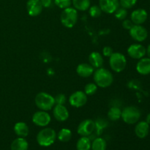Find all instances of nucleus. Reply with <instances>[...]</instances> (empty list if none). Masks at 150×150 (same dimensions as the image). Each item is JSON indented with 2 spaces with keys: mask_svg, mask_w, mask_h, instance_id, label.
<instances>
[{
  "mask_svg": "<svg viewBox=\"0 0 150 150\" xmlns=\"http://www.w3.org/2000/svg\"><path fill=\"white\" fill-rule=\"evenodd\" d=\"M53 115L59 122H64L69 118V112L64 105H55L53 109Z\"/></svg>",
  "mask_w": 150,
  "mask_h": 150,
  "instance_id": "2eb2a0df",
  "label": "nucleus"
},
{
  "mask_svg": "<svg viewBox=\"0 0 150 150\" xmlns=\"http://www.w3.org/2000/svg\"><path fill=\"white\" fill-rule=\"evenodd\" d=\"M129 32L130 37L137 42H143L148 37L147 30L142 25L134 24Z\"/></svg>",
  "mask_w": 150,
  "mask_h": 150,
  "instance_id": "1a4fd4ad",
  "label": "nucleus"
},
{
  "mask_svg": "<svg viewBox=\"0 0 150 150\" xmlns=\"http://www.w3.org/2000/svg\"><path fill=\"white\" fill-rule=\"evenodd\" d=\"M95 131H96L97 134H100L101 132L103 131L104 128L108 126V122L106 120H103V119H98L95 122Z\"/></svg>",
  "mask_w": 150,
  "mask_h": 150,
  "instance_id": "bb28decb",
  "label": "nucleus"
},
{
  "mask_svg": "<svg viewBox=\"0 0 150 150\" xmlns=\"http://www.w3.org/2000/svg\"><path fill=\"white\" fill-rule=\"evenodd\" d=\"M93 79L95 84L100 88L108 87L114 81L112 73L103 67L98 68L94 72Z\"/></svg>",
  "mask_w": 150,
  "mask_h": 150,
  "instance_id": "f257e3e1",
  "label": "nucleus"
},
{
  "mask_svg": "<svg viewBox=\"0 0 150 150\" xmlns=\"http://www.w3.org/2000/svg\"><path fill=\"white\" fill-rule=\"evenodd\" d=\"M149 132V125L146 121H142L137 123L135 127V133L139 139H144L148 136Z\"/></svg>",
  "mask_w": 150,
  "mask_h": 150,
  "instance_id": "f3484780",
  "label": "nucleus"
},
{
  "mask_svg": "<svg viewBox=\"0 0 150 150\" xmlns=\"http://www.w3.org/2000/svg\"><path fill=\"white\" fill-rule=\"evenodd\" d=\"M57 138L61 142H68L72 138L71 130L67 128H62L58 133Z\"/></svg>",
  "mask_w": 150,
  "mask_h": 150,
  "instance_id": "393cba45",
  "label": "nucleus"
},
{
  "mask_svg": "<svg viewBox=\"0 0 150 150\" xmlns=\"http://www.w3.org/2000/svg\"><path fill=\"white\" fill-rule=\"evenodd\" d=\"M76 72L78 75L82 78L90 77L94 73V67L90 64L81 63L77 66Z\"/></svg>",
  "mask_w": 150,
  "mask_h": 150,
  "instance_id": "a211bd4d",
  "label": "nucleus"
},
{
  "mask_svg": "<svg viewBox=\"0 0 150 150\" xmlns=\"http://www.w3.org/2000/svg\"><path fill=\"white\" fill-rule=\"evenodd\" d=\"M146 122L148 123V124L150 125V114H147L146 117Z\"/></svg>",
  "mask_w": 150,
  "mask_h": 150,
  "instance_id": "4c0bfd02",
  "label": "nucleus"
},
{
  "mask_svg": "<svg viewBox=\"0 0 150 150\" xmlns=\"http://www.w3.org/2000/svg\"><path fill=\"white\" fill-rule=\"evenodd\" d=\"M119 2L122 7L127 10V9H130L134 7L135 4L137 2V0H119Z\"/></svg>",
  "mask_w": 150,
  "mask_h": 150,
  "instance_id": "7c9ffc66",
  "label": "nucleus"
},
{
  "mask_svg": "<svg viewBox=\"0 0 150 150\" xmlns=\"http://www.w3.org/2000/svg\"><path fill=\"white\" fill-rule=\"evenodd\" d=\"M109 65L116 73H121L127 66V59L124 54L119 52L113 53L109 57Z\"/></svg>",
  "mask_w": 150,
  "mask_h": 150,
  "instance_id": "423d86ee",
  "label": "nucleus"
},
{
  "mask_svg": "<svg viewBox=\"0 0 150 150\" xmlns=\"http://www.w3.org/2000/svg\"><path fill=\"white\" fill-rule=\"evenodd\" d=\"M99 7L102 12L112 14L120 7L119 0H99Z\"/></svg>",
  "mask_w": 150,
  "mask_h": 150,
  "instance_id": "9b49d317",
  "label": "nucleus"
},
{
  "mask_svg": "<svg viewBox=\"0 0 150 150\" xmlns=\"http://www.w3.org/2000/svg\"><path fill=\"white\" fill-rule=\"evenodd\" d=\"M106 142L103 138H96L92 142L91 145L92 150H105L106 149Z\"/></svg>",
  "mask_w": 150,
  "mask_h": 150,
  "instance_id": "b1692460",
  "label": "nucleus"
},
{
  "mask_svg": "<svg viewBox=\"0 0 150 150\" xmlns=\"http://www.w3.org/2000/svg\"><path fill=\"white\" fill-rule=\"evenodd\" d=\"M40 1L43 7H49L52 3L51 0H40Z\"/></svg>",
  "mask_w": 150,
  "mask_h": 150,
  "instance_id": "c9c22d12",
  "label": "nucleus"
},
{
  "mask_svg": "<svg viewBox=\"0 0 150 150\" xmlns=\"http://www.w3.org/2000/svg\"><path fill=\"white\" fill-rule=\"evenodd\" d=\"M148 18L147 12L144 9H136L132 12L130 15V20L136 25H142L144 23Z\"/></svg>",
  "mask_w": 150,
  "mask_h": 150,
  "instance_id": "4468645a",
  "label": "nucleus"
},
{
  "mask_svg": "<svg viewBox=\"0 0 150 150\" xmlns=\"http://www.w3.org/2000/svg\"><path fill=\"white\" fill-rule=\"evenodd\" d=\"M14 132L18 137L25 138L29 135V127L23 122H18L14 125Z\"/></svg>",
  "mask_w": 150,
  "mask_h": 150,
  "instance_id": "aec40b11",
  "label": "nucleus"
},
{
  "mask_svg": "<svg viewBox=\"0 0 150 150\" xmlns=\"http://www.w3.org/2000/svg\"><path fill=\"white\" fill-rule=\"evenodd\" d=\"M141 117V111L137 107L127 106L122 111L121 118L123 121L128 125L136 124Z\"/></svg>",
  "mask_w": 150,
  "mask_h": 150,
  "instance_id": "39448f33",
  "label": "nucleus"
},
{
  "mask_svg": "<svg viewBox=\"0 0 150 150\" xmlns=\"http://www.w3.org/2000/svg\"><path fill=\"white\" fill-rule=\"evenodd\" d=\"M146 54H147L148 57L150 58V44L147 46V48H146Z\"/></svg>",
  "mask_w": 150,
  "mask_h": 150,
  "instance_id": "e433bc0d",
  "label": "nucleus"
},
{
  "mask_svg": "<svg viewBox=\"0 0 150 150\" xmlns=\"http://www.w3.org/2000/svg\"><path fill=\"white\" fill-rule=\"evenodd\" d=\"M35 105L40 110L48 111L55 105L54 98L47 92H40L35 98Z\"/></svg>",
  "mask_w": 150,
  "mask_h": 150,
  "instance_id": "f03ea898",
  "label": "nucleus"
},
{
  "mask_svg": "<svg viewBox=\"0 0 150 150\" xmlns=\"http://www.w3.org/2000/svg\"><path fill=\"white\" fill-rule=\"evenodd\" d=\"M62 24L67 28H73L78 21V12L74 7L64 9L60 16Z\"/></svg>",
  "mask_w": 150,
  "mask_h": 150,
  "instance_id": "20e7f679",
  "label": "nucleus"
},
{
  "mask_svg": "<svg viewBox=\"0 0 150 150\" xmlns=\"http://www.w3.org/2000/svg\"><path fill=\"white\" fill-rule=\"evenodd\" d=\"M89 62L94 68H100L103 64V57L99 52L94 51L89 54Z\"/></svg>",
  "mask_w": 150,
  "mask_h": 150,
  "instance_id": "6ab92c4d",
  "label": "nucleus"
},
{
  "mask_svg": "<svg viewBox=\"0 0 150 150\" xmlns=\"http://www.w3.org/2000/svg\"><path fill=\"white\" fill-rule=\"evenodd\" d=\"M136 70L143 76L150 74V58H142L136 64Z\"/></svg>",
  "mask_w": 150,
  "mask_h": 150,
  "instance_id": "dca6fc26",
  "label": "nucleus"
},
{
  "mask_svg": "<svg viewBox=\"0 0 150 150\" xmlns=\"http://www.w3.org/2000/svg\"><path fill=\"white\" fill-rule=\"evenodd\" d=\"M114 53L113 49L110 46H105L103 48V55L105 57H110Z\"/></svg>",
  "mask_w": 150,
  "mask_h": 150,
  "instance_id": "f704fd0d",
  "label": "nucleus"
},
{
  "mask_svg": "<svg viewBox=\"0 0 150 150\" xmlns=\"http://www.w3.org/2000/svg\"><path fill=\"white\" fill-rule=\"evenodd\" d=\"M127 54L134 59H140L146 55V48L141 44H132L127 48Z\"/></svg>",
  "mask_w": 150,
  "mask_h": 150,
  "instance_id": "f8f14e48",
  "label": "nucleus"
},
{
  "mask_svg": "<svg viewBox=\"0 0 150 150\" xmlns=\"http://www.w3.org/2000/svg\"><path fill=\"white\" fill-rule=\"evenodd\" d=\"M89 13L91 17L92 18H98L102 14V10L100 7L98 5H93L89 7Z\"/></svg>",
  "mask_w": 150,
  "mask_h": 150,
  "instance_id": "c756f323",
  "label": "nucleus"
},
{
  "mask_svg": "<svg viewBox=\"0 0 150 150\" xmlns=\"http://www.w3.org/2000/svg\"><path fill=\"white\" fill-rule=\"evenodd\" d=\"M72 4L76 10L85 11L90 7V0H72Z\"/></svg>",
  "mask_w": 150,
  "mask_h": 150,
  "instance_id": "5701e85b",
  "label": "nucleus"
},
{
  "mask_svg": "<svg viewBox=\"0 0 150 150\" xmlns=\"http://www.w3.org/2000/svg\"><path fill=\"white\" fill-rule=\"evenodd\" d=\"M54 100H55V105H64L67 98L63 94H59L54 98Z\"/></svg>",
  "mask_w": 150,
  "mask_h": 150,
  "instance_id": "473e14b6",
  "label": "nucleus"
},
{
  "mask_svg": "<svg viewBox=\"0 0 150 150\" xmlns=\"http://www.w3.org/2000/svg\"><path fill=\"white\" fill-rule=\"evenodd\" d=\"M86 102H87V95L82 91H76L73 92L69 98V103L70 105L75 108H81L85 105Z\"/></svg>",
  "mask_w": 150,
  "mask_h": 150,
  "instance_id": "6e6552de",
  "label": "nucleus"
},
{
  "mask_svg": "<svg viewBox=\"0 0 150 150\" xmlns=\"http://www.w3.org/2000/svg\"><path fill=\"white\" fill-rule=\"evenodd\" d=\"M42 4L40 0H28L26 3V10L28 14L32 17L38 16L42 11Z\"/></svg>",
  "mask_w": 150,
  "mask_h": 150,
  "instance_id": "ddd939ff",
  "label": "nucleus"
},
{
  "mask_svg": "<svg viewBox=\"0 0 150 150\" xmlns=\"http://www.w3.org/2000/svg\"><path fill=\"white\" fill-rule=\"evenodd\" d=\"M95 130V122L92 120H85L79 125L77 133L81 136H89Z\"/></svg>",
  "mask_w": 150,
  "mask_h": 150,
  "instance_id": "9d476101",
  "label": "nucleus"
},
{
  "mask_svg": "<svg viewBox=\"0 0 150 150\" xmlns=\"http://www.w3.org/2000/svg\"><path fill=\"white\" fill-rule=\"evenodd\" d=\"M98 87L95 83H89L85 86L84 87V92L86 95H92L96 93L98 90Z\"/></svg>",
  "mask_w": 150,
  "mask_h": 150,
  "instance_id": "c85d7f7f",
  "label": "nucleus"
},
{
  "mask_svg": "<svg viewBox=\"0 0 150 150\" xmlns=\"http://www.w3.org/2000/svg\"><path fill=\"white\" fill-rule=\"evenodd\" d=\"M92 142L87 136H82L78 140L76 144L77 150H90Z\"/></svg>",
  "mask_w": 150,
  "mask_h": 150,
  "instance_id": "4be33fe9",
  "label": "nucleus"
},
{
  "mask_svg": "<svg viewBox=\"0 0 150 150\" xmlns=\"http://www.w3.org/2000/svg\"><path fill=\"white\" fill-rule=\"evenodd\" d=\"M55 4L61 9H66L70 7L72 4V0H54Z\"/></svg>",
  "mask_w": 150,
  "mask_h": 150,
  "instance_id": "2f4dec72",
  "label": "nucleus"
},
{
  "mask_svg": "<svg viewBox=\"0 0 150 150\" xmlns=\"http://www.w3.org/2000/svg\"><path fill=\"white\" fill-rule=\"evenodd\" d=\"M57 136V133L54 129L45 127L38 133L37 142L41 146H49L54 143Z\"/></svg>",
  "mask_w": 150,
  "mask_h": 150,
  "instance_id": "7ed1b4c3",
  "label": "nucleus"
},
{
  "mask_svg": "<svg viewBox=\"0 0 150 150\" xmlns=\"http://www.w3.org/2000/svg\"><path fill=\"white\" fill-rule=\"evenodd\" d=\"M122 25V27L125 29L130 30L134 24H133V23L132 22V21L130 19H125V20H123Z\"/></svg>",
  "mask_w": 150,
  "mask_h": 150,
  "instance_id": "72a5a7b5",
  "label": "nucleus"
},
{
  "mask_svg": "<svg viewBox=\"0 0 150 150\" xmlns=\"http://www.w3.org/2000/svg\"><path fill=\"white\" fill-rule=\"evenodd\" d=\"M114 16H115L116 18H117L118 20H125L127 16V9L123 8V7H119L114 13Z\"/></svg>",
  "mask_w": 150,
  "mask_h": 150,
  "instance_id": "cd10ccee",
  "label": "nucleus"
},
{
  "mask_svg": "<svg viewBox=\"0 0 150 150\" xmlns=\"http://www.w3.org/2000/svg\"><path fill=\"white\" fill-rule=\"evenodd\" d=\"M29 144L25 138L18 137L15 139L10 145L11 150H28Z\"/></svg>",
  "mask_w": 150,
  "mask_h": 150,
  "instance_id": "412c9836",
  "label": "nucleus"
},
{
  "mask_svg": "<svg viewBox=\"0 0 150 150\" xmlns=\"http://www.w3.org/2000/svg\"><path fill=\"white\" fill-rule=\"evenodd\" d=\"M51 116L47 111H38L32 116V122L39 127H46L51 122Z\"/></svg>",
  "mask_w": 150,
  "mask_h": 150,
  "instance_id": "0eeeda50",
  "label": "nucleus"
},
{
  "mask_svg": "<svg viewBox=\"0 0 150 150\" xmlns=\"http://www.w3.org/2000/svg\"><path fill=\"white\" fill-rule=\"evenodd\" d=\"M122 111L120 108L112 107L108 111V117L111 121H117L121 118Z\"/></svg>",
  "mask_w": 150,
  "mask_h": 150,
  "instance_id": "a878e982",
  "label": "nucleus"
}]
</instances>
